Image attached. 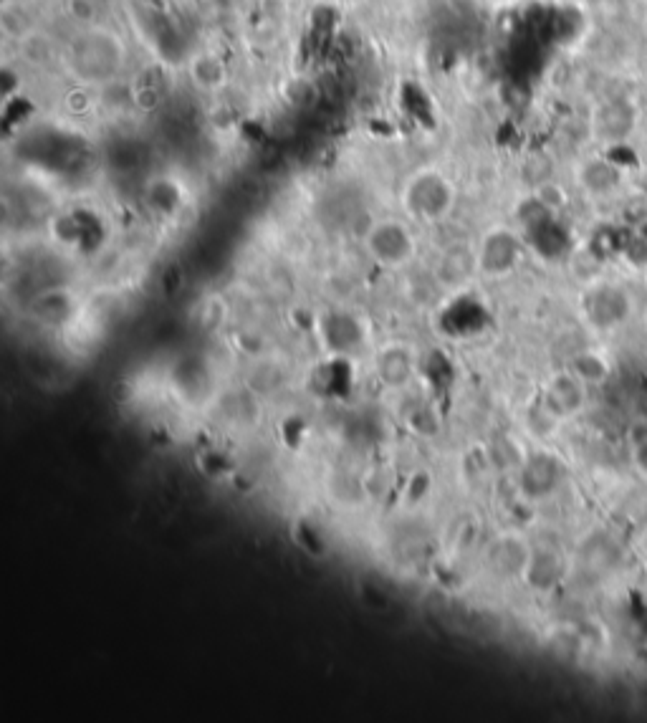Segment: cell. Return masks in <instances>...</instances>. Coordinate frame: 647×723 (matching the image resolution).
Listing matches in <instances>:
<instances>
[{"label": "cell", "instance_id": "6da1fadb", "mask_svg": "<svg viewBox=\"0 0 647 723\" xmlns=\"http://www.w3.org/2000/svg\"><path fill=\"white\" fill-rule=\"evenodd\" d=\"M71 79L86 86L112 84L127 64L124 38L109 26H89L69 41L61 54Z\"/></svg>", "mask_w": 647, "mask_h": 723}, {"label": "cell", "instance_id": "7a4b0ae2", "mask_svg": "<svg viewBox=\"0 0 647 723\" xmlns=\"http://www.w3.org/2000/svg\"><path fill=\"white\" fill-rule=\"evenodd\" d=\"M455 198L453 180L438 167H420L405 177L400 188V208L412 223H443L453 213Z\"/></svg>", "mask_w": 647, "mask_h": 723}, {"label": "cell", "instance_id": "3957f363", "mask_svg": "<svg viewBox=\"0 0 647 723\" xmlns=\"http://www.w3.org/2000/svg\"><path fill=\"white\" fill-rule=\"evenodd\" d=\"M364 253L380 268L400 271L418 258L420 243L407 218L372 220L362 236Z\"/></svg>", "mask_w": 647, "mask_h": 723}, {"label": "cell", "instance_id": "277c9868", "mask_svg": "<svg viewBox=\"0 0 647 723\" xmlns=\"http://www.w3.org/2000/svg\"><path fill=\"white\" fill-rule=\"evenodd\" d=\"M316 339L327 357H352L367 344V324L359 314L349 309L321 311L314 324Z\"/></svg>", "mask_w": 647, "mask_h": 723}, {"label": "cell", "instance_id": "5b68a950", "mask_svg": "<svg viewBox=\"0 0 647 723\" xmlns=\"http://www.w3.org/2000/svg\"><path fill=\"white\" fill-rule=\"evenodd\" d=\"M521 256H524V243H521L519 233L506 225H496L483 233L476 246L478 274L488 276V279H503L519 268Z\"/></svg>", "mask_w": 647, "mask_h": 723}, {"label": "cell", "instance_id": "8992f818", "mask_svg": "<svg viewBox=\"0 0 647 723\" xmlns=\"http://www.w3.org/2000/svg\"><path fill=\"white\" fill-rule=\"evenodd\" d=\"M28 316L46 332H64L79 322L81 301L66 286H46L28 301Z\"/></svg>", "mask_w": 647, "mask_h": 723}, {"label": "cell", "instance_id": "52a82bcc", "mask_svg": "<svg viewBox=\"0 0 647 723\" xmlns=\"http://www.w3.org/2000/svg\"><path fill=\"white\" fill-rule=\"evenodd\" d=\"M531 549L534 547L521 534L503 531V534L493 536L486 544V549H483V567H486V572L493 579H501V582L524 579Z\"/></svg>", "mask_w": 647, "mask_h": 723}, {"label": "cell", "instance_id": "ba28073f", "mask_svg": "<svg viewBox=\"0 0 647 723\" xmlns=\"http://www.w3.org/2000/svg\"><path fill=\"white\" fill-rule=\"evenodd\" d=\"M372 375L387 392L410 390L415 377L420 375V354L405 342L385 344L372 359Z\"/></svg>", "mask_w": 647, "mask_h": 723}, {"label": "cell", "instance_id": "9c48e42d", "mask_svg": "<svg viewBox=\"0 0 647 723\" xmlns=\"http://www.w3.org/2000/svg\"><path fill=\"white\" fill-rule=\"evenodd\" d=\"M564 476V463L559 461L554 453L546 450H536L529 456L521 458L519 463V491L524 493L529 501H544L562 488Z\"/></svg>", "mask_w": 647, "mask_h": 723}, {"label": "cell", "instance_id": "30bf717a", "mask_svg": "<svg viewBox=\"0 0 647 723\" xmlns=\"http://www.w3.org/2000/svg\"><path fill=\"white\" fill-rule=\"evenodd\" d=\"M584 405H587V385L572 370L551 375L544 392H541V408L557 423L559 420L577 418L584 410Z\"/></svg>", "mask_w": 647, "mask_h": 723}, {"label": "cell", "instance_id": "8fae6325", "mask_svg": "<svg viewBox=\"0 0 647 723\" xmlns=\"http://www.w3.org/2000/svg\"><path fill=\"white\" fill-rule=\"evenodd\" d=\"M577 562L584 577L599 582V579H607L617 572L622 562V549L617 539H612L605 531H599V534L584 539V544L577 552Z\"/></svg>", "mask_w": 647, "mask_h": 723}, {"label": "cell", "instance_id": "7c38bea8", "mask_svg": "<svg viewBox=\"0 0 647 723\" xmlns=\"http://www.w3.org/2000/svg\"><path fill=\"white\" fill-rule=\"evenodd\" d=\"M478 274V258L476 246H466V243H455L448 246L438 256L435 263V279L445 286V289H463L473 276Z\"/></svg>", "mask_w": 647, "mask_h": 723}, {"label": "cell", "instance_id": "4fadbf2b", "mask_svg": "<svg viewBox=\"0 0 647 723\" xmlns=\"http://www.w3.org/2000/svg\"><path fill=\"white\" fill-rule=\"evenodd\" d=\"M567 577V559L554 547H534L531 549L529 567H526L524 582L536 592L557 590L562 579Z\"/></svg>", "mask_w": 647, "mask_h": 723}, {"label": "cell", "instance_id": "5bb4252c", "mask_svg": "<svg viewBox=\"0 0 647 723\" xmlns=\"http://www.w3.org/2000/svg\"><path fill=\"white\" fill-rule=\"evenodd\" d=\"M627 311H630V299L625 296V291L615 289V286H599L587 299V316L597 329L617 327L627 316Z\"/></svg>", "mask_w": 647, "mask_h": 723}, {"label": "cell", "instance_id": "9a60e30c", "mask_svg": "<svg viewBox=\"0 0 647 723\" xmlns=\"http://www.w3.org/2000/svg\"><path fill=\"white\" fill-rule=\"evenodd\" d=\"M579 183L587 193L607 195L620 185V170L607 160H589L579 170Z\"/></svg>", "mask_w": 647, "mask_h": 723}, {"label": "cell", "instance_id": "2e32d148", "mask_svg": "<svg viewBox=\"0 0 647 723\" xmlns=\"http://www.w3.org/2000/svg\"><path fill=\"white\" fill-rule=\"evenodd\" d=\"M405 420V428L410 430L412 435H418V438H435L443 428V420H440L438 410L430 405V402H412L407 413L402 415Z\"/></svg>", "mask_w": 647, "mask_h": 723}, {"label": "cell", "instance_id": "e0dca14e", "mask_svg": "<svg viewBox=\"0 0 647 723\" xmlns=\"http://www.w3.org/2000/svg\"><path fill=\"white\" fill-rule=\"evenodd\" d=\"M569 370L574 372V375L579 377V380L584 382V385H599V382H605L607 375H610V367H607V362L599 354L594 352H579L577 357L572 359V365H569Z\"/></svg>", "mask_w": 647, "mask_h": 723}, {"label": "cell", "instance_id": "ac0fdd59", "mask_svg": "<svg viewBox=\"0 0 647 723\" xmlns=\"http://www.w3.org/2000/svg\"><path fill=\"white\" fill-rule=\"evenodd\" d=\"M147 200H150L152 210L160 215H172L182 205L180 190H177V185L170 183V180H157V183H152L150 190H147Z\"/></svg>", "mask_w": 647, "mask_h": 723}, {"label": "cell", "instance_id": "d6986e66", "mask_svg": "<svg viewBox=\"0 0 647 723\" xmlns=\"http://www.w3.org/2000/svg\"><path fill=\"white\" fill-rule=\"evenodd\" d=\"M632 461H635V466L640 468L642 476H647V443L632 445Z\"/></svg>", "mask_w": 647, "mask_h": 723}]
</instances>
